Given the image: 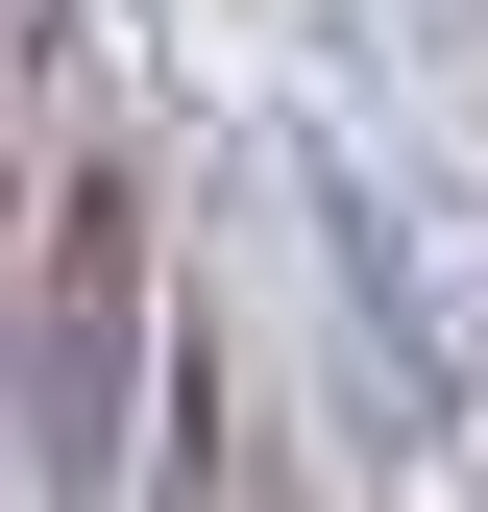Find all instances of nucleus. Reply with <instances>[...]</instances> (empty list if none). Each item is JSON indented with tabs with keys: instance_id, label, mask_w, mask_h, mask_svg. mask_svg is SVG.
<instances>
[{
	"instance_id": "f257e3e1",
	"label": "nucleus",
	"mask_w": 488,
	"mask_h": 512,
	"mask_svg": "<svg viewBox=\"0 0 488 512\" xmlns=\"http://www.w3.org/2000/svg\"><path fill=\"white\" fill-rule=\"evenodd\" d=\"M122 391H147V171L74 147L25 220V342H0V512H122Z\"/></svg>"
},
{
	"instance_id": "7ed1b4c3",
	"label": "nucleus",
	"mask_w": 488,
	"mask_h": 512,
	"mask_svg": "<svg viewBox=\"0 0 488 512\" xmlns=\"http://www.w3.org/2000/svg\"><path fill=\"white\" fill-rule=\"evenodd\" d=\"M0 49H25V0H0ZM0 98H25V74H0Z\"/></svg>"
},
{
	"instance_id": "f03ea898",
	"label": "nucleus",
	"mask_w": 488,
	"mask_h": 512,
	"mask_svg": "<svg viewBox=\"0 0 488 512\" xmlns=\"http://www.w3.org/2000/svg\"><path fill=\"white\" fill-rule=\"evenodd\" d=\"M0 342H25V220H0Z\"/></svg>"
}]
</instances>
